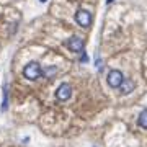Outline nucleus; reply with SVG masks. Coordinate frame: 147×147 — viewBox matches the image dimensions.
<instances>
[{"label":"nucleus","instance_id":"1","mask_svg":"<svg viewBox=\"0 0 147 147\" xmlns=\"http://www.w3.org/2000/svg\"><path fill=\"white\" fill-rule=\"evenodd\" d=\"M23 75H25V79H28V80H36L39 75H42L39 62H36V61L28 62L26 65L23 67Z\"/></svg>","mask_w":147,"mask_h":147},{"label":"nucleus","instance_id":"2","mask_svg":"<svg viewBox=\"0 0 147 147\" xmlns=\"http://www.w3.org/2000/svg\"><path fill=\"white\" fill-rule=\"evenodd\" d=\"M123 80H124V77H123V74L119 70H110V74H108V84H110V87L119 88V85L123 84Z\"/></svg>","mask_w":147,"mask_h":147},{"label":"nucleus","instance_id":"3","mask_svg":"<svg viewBox=\"0 0 147 147\" xmlns=\"http://www.w3.org/2000/svg\"><path fill=\"white\" fill-rule=\"evenodd\" d=\"M75 21L79 23L80 26H90L92 25V15L87 10H79L75 13Z\"/></svg>","mask_w":147,"mask_h":147},{"label":"nucleus","instance_id":"4","mask_svg":"<svg viewBox=\"0 0 147 147\" xmlns=\"http://www.w3.org/2000/svg\"><path fill=\"white\" fill-rule=\"evenodd\" d=\"M70 95H72V87L69 84H62L57 88V92H56V96H57V100H61V101H67L69 98H70Z\"/></svg>","mask_w":147,"mask_h":147},{"label":"nucleus","instance_id":"5","mask_svg":"<svg viewBox=\"0 0 147 147\" xmlns=\"http://www.w3.org/2000/svg\"><path fill=\"white\" fill-rule=\"evenodd\" d=\"M67 46H69L70 51H74V53H82V51H84V39L79 38V36H72L67 41Z\"/></svg>","mask_w":147,"mask_h":147},{"label":"nucleus","instance_id":"6","mask_svg":"<svg viewBox=\"0 0 147 147\" xmlns=\"http://www.w3.org/2000/svg\"><path fill=\"white\" fill-rule=\"evenodd\" d=\"M119 87H121V93H123V95H129L132 90H134L136 85H134L132 80H123V84H121Z\"/></svg>","mask_w":147,"mask_h":147},{"label":"nucleus","instance_id":"7","mask_svg":"<svg viewBox=\"0 0 147 147\" xmlns=\"http://www.w3.org/2000/svg\"><path fill=\"white\" fill-rule=\"evenodd\" d=\"M137 124L142 127V129H147V110H144L139 116V121H137Z\"/></svg>","mask_w":147,"mask_h":147},{"label":"nucleus","instance_id":"8","mask_svg":"<svg viewBox=\"0 0 147 147\" xmlns=\"http://www.w3.org/2000/svg\"><path fill=\"white\" fill-rule=\"evenodd\" d=\"M8 88H7V85H3V103H2V110H7V106H8Z\"/></svg>","mask_w":147,"mask_h":147},{"label":"nucleus","instance_id":"9","mask_svg":"<svg viewBox=\"0 0 147 147\" xmlns=\"http://www.w3.org/2000/svg\"><path fill=\"white\" fill-rule=\"evenodd\" d=\"M56 72H57V69H56V67H46V69H44V72H42V75L53 77V75H54Z\"/></svg>","mask_w":147,"mask_h":147},{"label":"nucleus","instance_id":"10","mask_svg":"<svg viewBox=\"0 0 147 147\" xmlns=\"http://www.w3.org/2000/svg\"><path fill=\"white\" fill-rule=\"evenodd\" d=\"M80 61H82V62H87V61H88V56H87V54H82V57H80Z\"/></svg>","mask_w":147,"mask_h":147},{"label":"nucleus","instance_id":"11","mask_svg":"<svg viewBox=\"0 0 147 147\" xmlns=\"http://www.w3.org/2000/svg\"><path fill=\"white\" fill-rule=\"evenodd\" d=\"M111 2H113V0H106V3H111Z\"/></svg>","mask_w":147,"mask_h":147},{"label":"nucleus","instance_id":"12","mask_svg":"<svg viewBox=\"0 0 147 147\" xmlns=\"http://www.w3.org/2000/svg\"><path fill=\"white\" fill-rule=\"evenodd\" d=\"M39 2H42V3H44V2H47V0H39Z\"/></svg>","mask_w":147,"mask_h":147}]
</instances>
